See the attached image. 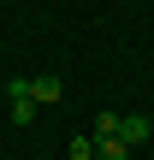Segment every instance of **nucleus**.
Listing matches in <instances>:
<instances>
[{
  "mask_svg": "<svg viewBox=\"0 0 154 160\" xmlns=\"http://www.w3.org/2000/svg\"><path fill=\"white\" fill-rule=\"evenodd\" d=\"M6 95H12V125H30V119H36V95H30V77H12V83H6Z\"/></svg>",
  "mask_w": 154,
  "mask_h": 160,
  "instance_id": "1",
  "label": "nucleus"
},
{
  "mask_svg": "<svg viewBox=\"0 0 154 160\" xmlns=\"http://www.w3.org/2000/svg\"><path fill=\"white\" fill-rule=\"evenodd\" d=\"M148 137H154V125L142 119V113H131V119H119V142H125V148H131V142H148Z\"/></svg>",
  "mask_w": 154,
  "mask_h": 160,
  "instance_id": "2",
  "label": "nucleus"
},
{
  "mask_svg": "<svg viewBox=\"0 0 154 160\" xmlns=\"http://www.w3.org/2000/svg\"><path fill=\"white\" fill-rule=\"evenodd\" d=\"M30 95H36V101H65V83H59L53 71H42V77H30Z\"/></svg>",
  "mask_w": 154,
  "mask_h": 160,
  "instance_id": "3",
  "label": "nucleus"
},
{
  "mask_svg": "<svg viewBox=\"0 0 154 160\" xmlns=\"http://www.w3.org/2000/svg\"><path fill=\"white\" fill-rule=\"evenodd\" d=\"M95 160H131V148L119 137H95Z\"/></svg>",
  "mask_w": 154,
  "mask_h": 160,
  "instance_id": "4",
  "label": "nucleus"
},
{
  "mask_svg": "<svg viewBox=\"0 0 154 160\" xmlns=\"http://www.w3.org/2000/svg\"><path fill=\"white\" fill-rule=\"evenodd\" d=\"M71 160H95V137H89V131L71 137Z\"/></svg>",
  "mask_w": 154,
  "mask_h": 160,
  "instance_id": "5",
  "label": "nucleus"
},
{
  "mask_svg": "<svg viewBox=\"0 0 154 160\" xmlns=\"http://www.w3.org/2000/svg\"><path fill=\"white\" fill-rule=\"evenodd\" d=\"M95 137H119V113H101L95 119Z\"/></svg>",
  "mask_w": 154,
  "mask_h": 160,
  "instance_id": "6",
  "label": "nucleus"
}]
</instances>
